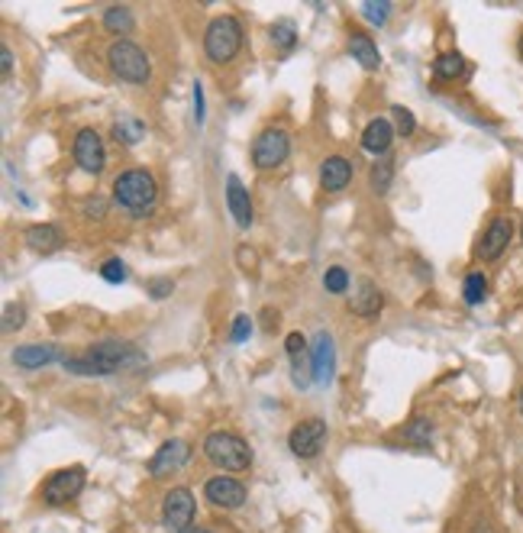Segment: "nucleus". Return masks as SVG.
Returning a JSON list of instances; mask_svg holds the SVG:
<instances>
[{"label":"nucleus","instance_id":"obj_44","mask_svg":"<svg viewBox=\"0 0 523 533\" xmlns=\"http://www.w3.org/2000/svg\"><path fill=\"white\" fill-rule=\"evenodd\" d=\"M187 533H210V530H187Z\"/></svg>","mask_w":523,"mask_h":533},{"label":"nucleus","instance_id":"obj_24","mask_svg":"<svg viewBox=\"0 0 523 533\" xmlns=\"http://www.w3.org/2000/svg\"><path fill=\"white\" fill-rule=\"evenodd\" d=\"M462 298H465V304H481L485 298H488V275L485 272H469L465 275V282H462Z\"/></svg>","mask_w":523,"mask_h":533},{"label":"nucleus","instance_id":"obj_43","mask_svg":"<svg viewBox=\"0 0 523 533\" xmlns=\"http://www.w3.org/2000/svg\"><path fill=\"white\" fill-rule=\"evenodd\" d=\"M520 59H523V36H520Z\"/></svg>","mask_w":523,"mask_h":533},{"label":"nucleus","instance_id":"obj_41","mask_svg":"<svg viewBox=\"0 0 523 533\" xmlns=\"http://www.w3.org/2000/svg\"><path fill=\"white\" fill-rule=\"evenodd\" d=\"M471 533H495V527H491V524H479Z\"/></svg>","mask_w":523,"mask_h":533},{"label":"nucleus","instance_id":"obj_45","mask_svg":"<svg viewBox=\"0 0 523 533\" xmlns=\"http://www.w3.org/2000/svg\"><path fill=\"white\" fill-rule=\"evenodd\" d=\"M520 240H523V223H520Z\"/></svg>","mask_w":523,"mask_h":533},{"label":"nucleus","instance_id":"obj_42","mask_svg":"<svg viewBox=\"0 0 523 533\" xmlns=\"http://www.w3.org/2000/svg\"><path fill=\"white\" fill-rule=\"evenodd\" d=\"M517 404H520V414H523V388H520V398H517Z\"/></svg>","mask_w":523,"mask_h":533},{"label":"nucleus","instance_id":"obj_1","mask_svg":"<svg viewBox=\"0 0 523 533\" xmlns=\"http://www.w3.org/2000/svg\"><path fill=\"white\" fill-rule=\"evenodd\" d=\"M142 362H146V355L136 346H130V343L100 339V343L84 349V355L65 359L62 365L75 375H114V372H126V369H136Z\"/></svg>","mask_w":523,"mask_h":533},{"label":"nucleus","instance_id":"obj_19","mask_svg":"<svg viewBox=\"0 0 523 533\" xmlns=\"http://www.w3.org/2000/svg\"><path fill=\"white\" fill-rule=\"evenodd\" d=\"M349 181H353V162L343 159V155H329V159L320 165V185H323V191H329V195L343 191Z\"/></svg>","mask_w":523,"mask_h":533},{"label":"nucleus","instance_id":"obj_39","mask_svg":"<svg viewBox=\"0 0 523 533\" xmlns=\"http://www.w3.org/2000/svg\"><path fill=\"white\" fill-rule=\"evenodd\" d=\"M194 120L204 123V91H201V81H194Z\"/></svg>","mask_w":523,"mask_h":533},{"label":"nucleus","instance_id":"obj_29","mask_svg":"<svg viewBox=\"0 0 523 533\" xmlns=\"http://www.w3.org/2000/svg\"><path fill=\"white\" fill-rule=\"evenodd\" d=\"M391 116H394V130H398L400 136H414V130H417V120H414V114H410L408 107L394 104V107H391Z\"/></svg>","mask_w":523,"mask_h":533},{"label":"nucleus","instance_id":"obj_38","mask_svg":"<svg viewBox=\"0 0 523 533\" xmlns=\"http://www.w3.org/2000/svg\"><path fill=\"white\" fill-rule=\"evenodd\" d=\"M0 71H4V78L13 75V52H10V45H0Z\"/></svg>","mask_w":523,"mask_h":533},{"label":"nucleus","instance_id":"obj_37","mask_svg":"<svg viewBox=\"0 0 523 533\" xmlns=\"http://www.w3.org/2000/svg\"><path fill=\"white\" fill-rule=\"evenodd\" d=\"M284 349H288V355L307 353V339H304V333H288V339H284Z\"/></svg>","mask_w":523,"mask_h":533},{"label":"nucleus","instance_id":"obj_2","mask_svg":"<svg viewBox=\"0 0 523 533\" xmlns=\"http://www.w3.org/2000/svg\"><path fill=\"white\" fill-rule=\"evenodd\" d=\"M155 201H159V185L152 171L146 169H126L114 178V204L133 217V220H142L155 211Z\"/></svg>","mask_w":523,"mask_h":533},{"label":"nucleus","instance_id":"obj_21","mask_svg":"<svg viewBox=\"0 0 523 533\" xmlns=\"http://www.w3.org/2000/svg\"><path fill=\"white\" fill-rule=\"evenodd\" d=\"M55 346H17L13 349V362L20 365V369H43V365L55 362Z\"/></svg>","mask_w":523,"mask_h":533},{"label":"nucleus","instance_id":"obj_33","mask_svg":"<svg viewBox=\"0 0 523 533\" xmlns=\"http://www.w3.org/2000/svg\"><path fill=\"white\" fill-rule=\"evenodd\" d=\"M100 278L110 284H120L126 278V266L120 262V259H107L104 266H100Z\"/></svg>","mask_w":523,"mask_h":533},{"label":"nucleus","instance_id":"obj_26","mask_svg":"<svg viewBox=\"0 0 523 533\" xmlns=\"http://www.w3.org/2000/svg\"><path fill=\"white\" fill-rule=\"evenodd\" d=\"M400 436H404V443H410V446H430L433 443V424L426 418H414L404 430H400Z\"/></svg>","mask_w":523,"mask_h":533},{"label":"nucleus","instance_id":"obj_4","mask_svg":"<svg viewBox=\"0 0 523 533\" xmlns=\"http://www.w3.org/2000/svg\"><path fill=\"white\" fill-rule=\"evenodd\" d=\"M107 65L126 84H146L152 78L149 55H146V49L130 43V39H114V43L107 45Z\"/></svg>","mask_w":523,"mask_h":533},{"label":"nucleus","instance_id":"obj_20","mask_svg":"<svg viewBox=\"0 0 523 533\" xmlns=\"http://www.w3.org/2000/svg\"><path fill=\"white\" fill-rule=\"evenodd\" d=\"M349 55H353L355 62L362 65L365 71H375L378 65H382V55H378V49H375L372 36H365V33L349 36Z\"/></svg>","mask_w":523,"mask_h":533},{"label":"nucleus","instance_id":"obj_13","mask_svg":"<svg viewBox=\"0 0 523 533\" xmlns=\"http://www.w3.org/2000/svg\"><path fill=\"white\" fill-rule=\"evenodd\" d=\"M311 369H313V385H329L333 382V372H337V346H333V337L329 333H317L311 346Z\"/></svg>","mask_w":523,"mask_h":533},{"label":"nucleus","instance_id":"obj_17","mask_svg":"<svg viewBox=\"0 0 523 533\" xmlns=\"http://www.w3.org/2000/svg\"><path fill=\"white\" fill-rule=\"evenodd\" d=\"M394 123L391 120H384V116H375V120H368V126L362 130V149L372 152V155H388L391 142H394Z\"/></svg>","mask_w":523,"mask_h":533},{"label":"nucleus","instance_id":"obj_15","mask_svg":"<svg viewBox=\"0 0 523 533\" xmlns=\"http://www.w3.org/2000/svg\"><path fill=\"white\" fill-rule=\"evenodd\" d=\"M226 207H230L236 227H242V230L252 227V197H249L246 185L236 175L226 178Z\"/></svg>","mask_w":523,"mask_h":533},{"label":"nucleus","instance_id":"obj_10","mask_svg":"<svg viewBox=\"0 0 523 533\" xmlns=\"http://www.w3.org/2000/svg\"><path fill=\"white\" fill-rule=\"evenodd\" d=\"M71 155H75V165L84 169L88 175H100V171L107 169V149H104V139L98 136V130H78L75 146H71Z\"/></svg>","mask_w":523,"mask_h":533},{"label":"nucleus","instance_id":"obj_36","mask_svg":"<svg viewBox=\"0 0 523 533\" xmlns=\"http://www.w3.org/2000/svg\"><path fill=\"white\" fill-rule=\"evenodd\" d=\"M84 217L88 220H104V213H107V201L104 197H91V201H84Z\"/></svg>","mask_w":523,"mask_h":533},{"label":"nucleus","instance_id":"obj_9","mask_svg":"<svg viewBox=\"0 0 523 533\" xmlns=\"http://www.w3.org/2000/svg\"><path fill=\"white\" fill-rule=\"evenodd\" d=\"M288 446H291V453L297 459H317L323 453V446H327V424L320 418H307L301 424H294L291 434H288Z\"/></svg>","mask_w":523,"mask_h":533},{"label":"nucleus","instance_id":"obj_11","mask_svg":"<svg viewBox=\"0 0 523 533\" xmlns=\"http://www.w3.org/2000/svg\"><path fill=\"white\" fill-rule=\"evenodd\" d=\"M204 497L220 511H236V507L246 505V485L240 479L226 475V472H220V475L204 481Z\"/></svg>","mask_w":523,"mask_h":533},{"label":"nucleus","instance_id":"obj_14","mask_svg":"<svg viewBox=\"0 0 523 533\" xmlns=\"http://www.w3.org/2000/svg\"><path fill=\"white\" fill-rule=\"evenodd\" d=\"M511 240H514V220H511V217H495V220L488 223V230L481 233L479 256L485 259V262H495V259L511 246Z\"/></svg>","mask_w":523,"mask_h":533},{"label":"nucleus","instance_id":"obj_25","mask_svg":"<svg viewBox=\"0 0 523 533\" xmlns=\"http://www.w3.org/2000/svg\"><path fill=\"white\" fill-rule=\"evenodd\" d=\"M114 136L116 142H123V146H136V142H142V136H146V123L133 120V116H120L114 123Z\"/></svg>","mask_w":523,"mask_h":533},{"label":"nucleus","instance_id":"obj_28","mask_svg":"<svg viewBox=\"0 0 523 533\" xmlns=\"http://www.w3.org/2000/svg\"><path fill=\"white\" fill-rule=\"evenodd\" d=\"M272 43H275L281 52H291L294 45H297V33H294V27L288 20H281V23L272 27Z\"/></svg>","mask_w":523,"mask_h":533},{"label":"nucleus","instance_id":"obj_40","mask_svg":"<svg viewBox=\"0 0 523 533\" xmlns=\"http://www.w3.org/2000/svg\"><path fill=\"white\" fill-rule=\"evenodd\" d=\"M240 259L242 266H252V249H240Z\"/></svg>","mask_w":523,"mask_h":533},{"label":"nucleus","instance_id":"obj_30","mask_svg":"<svg viewBox=\"0 0 523 533\" xmlns=\"http://www.w3.org/2000/svg\"><path fill=\"white\" fill-rule=\"evenodd\" d=\"M323 288H327L329 294H343L349 288V272L346 268H339V266L327 268V275H323Z\"/></svg>","mask_w":523,"mask_h":533},{"label":"nucleus","instance_id":"obj_27","mask_svg":"<svg viewBox=\"0 0 523 533\" xmlns=\"http://www.w3.org/2000/svg\"><path fill=\"white\" fill-rule=\"evenodd\" d=\"M391 181H394V155H382L372 165V191L375 195H388Z\"/></svg>","mask_w":523,"mask_h":533},{"label":"nucleus","instance_id":"obj_3","mask_svg":"<svg viewBox=\"0 0 523 533\" xmlns=\"http://www.w3.org/2000/svg\"><path fill=\"white\" fill-rule=\"evenodd\" d=\"M204 456L223 472H246L252 465V449L240 434L213 430L204 440Z\"/></svg>","mask_w":523,"mask_h":533},{"label":"nucleus","instance_id":"obj_12","mask_svg":"<svg viewBox=\"0 0 523 533\" xmlns=\"http://www.w3.org/2000/svg\"><path fill=\"white\" fill-rule=\"evenodd\" d=\"M187 459H191V446L185 440H165V443L155 449V456L149 459V475L152 479H165L171 472L185 469Z\"/></svg>","mask_w":523,"mask_h":533},{"label":"nucleus","instance_id":"obj_7","mask_svg":"<svg viewBox=\"0 0 523 533\" xmlns=\"http://www.w3.org/2000/svg\"><path fill=\"white\" fill-rule=\"evenodd\" d=\"M84 481H88V475H84L81 465H68V469L52 472V475L43 481V501L49 507L68 505V501H75V497L84 491Z\"/></svg>","mask_w":523,"mask_h":533},{"label":"nucleus","instance_id":"obj_23","mask_svg":"<svg viewBox=\"0 0 523 533\" xmlns=\"http://www.w3.org/2000/svg\"><path fill=\"white\" fill-rule=\"evenodd\" d=\"M104 29H107V33H114V36L133 33V29H136L133 10H130V7H110V10H104Z\"/></svg>","mask_w":523,"mask_h":533},{"label":"nucleus","instance_id":"obj_16","mask_svg":"<svg viewBox=\"0 0 523 533\" xmlns=\"http://www.w3.org/2000/svg\"><path fill=\"white\" fill-rule=\"evenodd\" d=\"M23 240H27V246L33 249V252H39V256H52V252H59V249L65 246V233L55 227V223H36V227H29L27 233H23Z\"/></svg>","mask_w":523,"mask_h":533},{"label":"nucleus","instance_id":"obj_34","mask_svg":"<svg viewBox=\"0 0 523 533\" xmlns=\"http://www.w3.org/2000/svg\"><path fill=\"white\" fill-rule=\"evenodd\" d=\"M249 333H252V320L246 317V314H240V317L233 320V330H230V339L233 343H246Z\"/></svg>","mask_w":523,"mask_h":533},{"label":"nucleus","instance_id":"obj_6","mask_svg":"<svg viewBox=\"0 0 523 533\" xmlns=\"http://www.w3.org/2000/svg\"><path fill=\"white\" fill-rule=\"evenodd\" d=\"M288 155H291V139H288L281 126H265L252 142V165L258 171L278 169V165H284Z\"/></svg>","mask_w":523,"mask_h":533},{"label":"nucleus","instance_id":"obj_5","mask_svg":"<svg viewBox=\"0 0 523 533\" xmlns=\"http://www.w3.org/2000/svg\"><path fill=\"white\" fill-rule=\"evenodd\" d=\"M242 49V27L236 17H217L204 33V52L213 65H230Z\"/></svg>","mask_w":523,"mask_h":533},{"label":"nucleus","instance_id":"obj_22","mask_svg":"<svg viewBox=\"0 0 523 533\" xmlns=\"http://www.w3.org/2000/svg\"><path fill=\"white\" fill-rule=\"evenodd\" d=\"M433 75L440 81H459L462 75H469V62L462 59V52H443L433 59Z\"/></svg>","mask_w":523,"mask_h":533},{"label":"nucleus","instance_id":"obj_32","mask_svg":"<svg viewBox=\"0 0 523 533\" xmlns=\"http://www.w3.org/2000/svg\"><path fill=\"white\" fill-rule=\"evenodd\" d=\"M362 17L372 27H384V20L391 17V4H362Z\"/></svg>","mask_w":523,"mask_h":533},{"label":"nucleus","instance_id":"obj_18","mask_svg":"<svg viewBox=\"0 0 523 533\" xmlns=\"http://www.w3.org/2000/svg\"><path fill=\"white\" fill-rule=\"evenodd\" d=\"M382 307H384V298H382V291H378V284H372L368 278H362V282L355 284L349 311L359 314V317H378Z\"/></svg>","mask_w":523,"mask_h":533},{"label":"nucleus","instance_id":"obj_8","mask_svg":"<svg viewBox=\"0 0 523 533\" xmlns=\"http://www.w3.org/2000/svg\"><path fill=\"white\" fill-rule=\"evenodd\" d=\"M194 514H197V505H194V495H191V491L181 489V485L165 491V497H162V524L169 527L171 533L191 530Z\"/></svg>","mask_w":523,"mask_h":533},{"label":"nucleus","instance_id":"obj_35","mask_svg":"<svg viewBox=\"0 0 523 533\" xmlns=\"http://www.w3.org/2000/svg\"><path fill=\"white\" fill-rule=\"evenodd\" d=\"M171 291H175V282H171V278H152L149 282V298H155V301L169 298Z\"/></svg>","mask_w":523,"mask_h":533},{"label":"nucleus","instance_id":"obj_31","mask_svg":"<svg viewBox=\"0 0 523 533\" xmlns=\"http://www.w3.org/2000/svg\"><path fill=\"white\" fill-rule=\"evenodd\" d=\"M27 323V311L20 307V304H7L4 307V333H13V330H20Z\"/></svg>","mask_w":523,"mask_h":533}]
</instances>
